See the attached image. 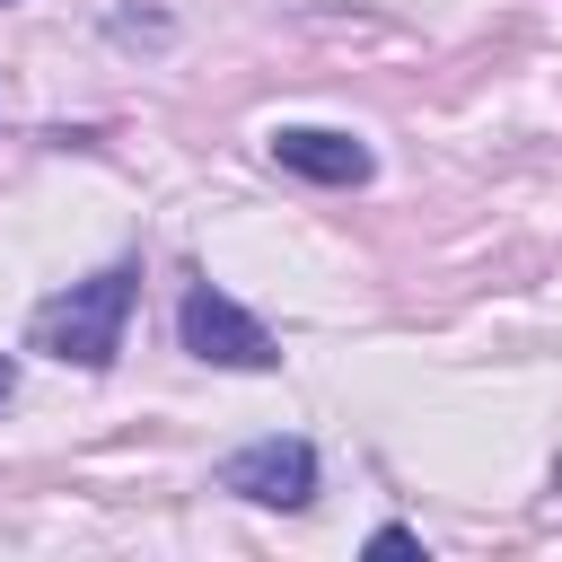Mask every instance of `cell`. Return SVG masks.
Masks as SVG:
<instances>
[{
    "label": "cell",
    "instance_id": "cell-1",
    "mask_svg": "<svg viewBox=\"0 0 562 562\" xmlns=\"http://www.w3.org/2000/svg\"><path fill=\"white\" fill-rule=\"evenodd\" d=\"M132 281H140L132 263H105V272H88V281L53 290V299L26 316V342H35V351H53V360H70V369H105V360L123 351Z\"/></svg>",
    "mask_w": 562,
    "mask_h": 562
},
{
    "label": "cell",
    "instance_id": "cell-2",
    "mask_svg": "<svg viewBox=\"0 0 562 562\" xmlns=\"http://www.w3.org/2000/svg\"><path fill=\"white\" fill-rule=\"evenodd\" d=\"M176 334H184V351H193V360H211V369H272V360H281V342H272V334H263L228 290H211V281H193V290H184Z\"/></svg>",
    "mask_w": 562,
    "mask_h": 562
},
{
    "label": "cell",
    "instance_id": "cell-3",
    "mask_svg": "<svg viewBox=\"0 0 562 562\" xmlns=\"http://www.w3.org/2000/svg\"><path fill=\"white\" fill-rule=\"evenodd\" d=\"M220 492H237L255 509H307L316 501V448L307 439H255V448L220 457Z\"/></svg>",
    "mask_w": 562,
    "mask_h": 562
},
{
    "label": "cell",
    "instance_id": "cell-4",
    "mask_svg": "<svg viewBox=\"0 0 562 562\" xmlns=\"http://www.w3.org/2000/svg\"><path fill=\"white\" fill-rule=\"evenodd\" d=\"M272 158H281L290 176H307V184H360V176H369V149H360L351 132H316V123L272 132Z\"/></svg>",
    "mask_w": 562,
    "mask_h": 562
},
{
    "label": "cell",
    "instance_id": "cell-5",
    "mask_svg": "<svg viewBox=\"0 0 562 562\" xmlns=\"http://www.w3.org/2000/svg\"><path fill=\"white\" fill-rule=\"evenodd\" d=\"M369 553H422V536H413V527H378V536H369Z\"/></svg>",
    "mask_w": 562,
    "mask_h": 562
},
{
    "label": "cell",
    "instance_id": "cell-6",
    "mask_svg": "<svg viewBox=\"0 0 562 562\" xmlns=\"http://www.w3.org/2000/svg\"><path fill=\"white\" fill-rule=\"evenodd\" d=\"M9 386H18V369H9V360H0V404H9Z\"/></svg>",
    "mask_w": 562,
    "mask_h": 562
}]
</instances>
